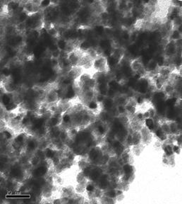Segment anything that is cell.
Wrapping results in <instances>:
<instances>
[{
	"mask_svg": "<svg viewBox=\"0 0 182 204\" xmlns=\"http://www.w3.org/2000/svg\"><path fill=\"white\" fill-rule=\"evenodd\" d=\"M68 41L67 40L64 39V38H58L56 43L57 48L62 52H64L68 45Z\"/></svg>",
	"mask_w": 182,
	"mask_h": 204,
	"instance_id": "4",
	"label": "cell"
},
{
	"mask_svg": "<svg viewBox=\"0 0 182 204\" xmlns=\"http://www.w3.org/2000/svg\"><path fill=\"white\" fill-rule=\"evenodd\" d=\"M98 72L105 73L108 70L109 65L107 57L99 55L93 60V67Z\"/></svg>",
	"mask_w": 182,
	"mask_h": 204,
	"instance_id": "1",
	"label": "cell"
},
{
	"mask_svg": "<svg viewBox=\"0 0 182 204\" xmlns=\"http://www.w3.org/2000/svg\"><path fill=\"white\" fill-rule=\"evenodd\" d=\"M47 32H48V34L52 38H57L59 37V31H58V29L54 26H49V28L47 29Z\"/></svg>",
	"mask_w": 182,
	"mask_h": 204,
	"instance_id": "5",
	"label": "cell"
},
{
	"mask_svg": "<svg viewBox=\"0 0 182 204\" xmlns=\"http://www.w3.org/2000/svg\"><path fill=\"white\" fill-rule=\"evenodd\" d=\"M169 40L176 42V41L181 40V31L178 29H174L170 32Z\"/></svg>",
	"mask_w": 182,
	"mask_h": 204,
	"instance_id": "3",
	"label": "cell"
},
{
	"mask_svg": "<svg viewBox=\"0 0 182 204\" xmlns=\"http://www.w3.org/2000/svg\"><path fill=\"white\" fill-rule=\"evenodd\" d=\"M169 125L171 135H172V136H177L179 134H181L180 126H179L177 122H176V121H169Z\"/></svg>",
	"mask_w": 182,
	"mask_h": 204,
	"instance_id": "2",
	"label": "cell"
},
{
	"mask_svg": "<svg viewBox=\"0 0 182 204\" xmlns=\"http://www.w3.org/2000/svg\"><path fill=\"white\" fill-rule=\"evenodd\" d=\"M100 19H102V21H108L109 19V13L108 12H107L106 11H104L103 12H102L100 13Z\"/></svg>",
	"mask_w": 182,
	"mask_h": 204,
	"instance_id": "7",
	"label": "cell"
},
{
	"mask_svg": "<svg viewBox=\"0 0 182 204\" xmlns=\"http://www.w3.org/2000/svg\"><path fill=\"white\" fill-rule=\"evenodd\" d=\"M62 52L56 48L55 49L52 50V51H51L50 57H51V59L59 60L61 56H62Z\"/></svg>",
	"mask_w": 182,
	"mask_h": 204,
	"instance_id": "6",
	"label": "cell"
}]
</instances>
